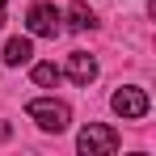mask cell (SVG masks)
Returning a JSON list of instances; mask_svg holds the SVG:
<instances>
[{
    "mask_svg": "<svg viewBox=\"0 0 156 156\" xmlns=\"http://www.w3.org/2000/svg\"><path fill=\"white\" fill-rule=\"evenodd\" d=\"M76 148L84 156H110V152H118V131L105 127V122H89V127L80 131Z\"/></svg>",
    "mask_w": 156,
    "mask_h": 156,
    "instance_id": "2",
    "label": "cell"
},
{
    "mask_svg": "<svg viewBox=\"0 0 156 156\" xmlns=\"http://www.w3.org/2000/svg\"><path fill=\"white\" fill-rule=\"evenodd\" d=\"M59 21H63V13H59L55 4H34V9L26 13V30L34 34V38H55V34L63 30Z\"/></svg>",
    "mask_w": 156,
    "mask_h": 156,
    "instance_id": "4",
    "label": "cell"
},
{
    "mask_svg": "<svg viewBox=\"0 0 156 156\" xmlns=\"http://www.w3.org/2000/svg\"><path fill=\"white\" fill-rule=\"evenodd\" d=\"M26 114H30V122H38L42 131H68V122H72V110L63 101H55V97H34V101L26 105Z\"/></svg>",
    "mask_w": 156,
    "mask_h": 156,
    "instance_id": "1",
    "label": "cell"
},
{
    "mask_svg": "<svg viewBox=\"0 0 156 156\" xmlns=\"http://www.w3.org/2000/svg\"><path fill=\"white\" fill-rule=\"evenodd\" d=\"M97 26V17H93V13H89V4H72V9H68V30H76V34H84V30H93Z\"/></svg>",
    "mask_w": 156,
    "mask_h": 156,
    "instance_id": "7",
    "label": "cell"
},
{
    "mask_svg": "<svg viewBox=\"0 0 156 156\" xmlns=\"http://www.w3.org/2000/svg\"><path fill=\"white\" fill-rule=\"evenodd\" d=\"M110 105H114V114H118V118H144V114L152 110L148 93H144L139 84H122V89L110 97Z\"/></svg>",
    "mask_w": 156,
    "mask_h": 156,
    "instance_id": "3",
    "label": "cell"
},
{
    "mask_svg": "<svg viewBox=\"0 0 156 156\" xmlns=\"http://www.w3.org/2000/svg\"><path fill=\"white\" fill-rule=\"evenodd\" d=\"M4 17H9V4H4V0H0V26H4Z\"/></svg>",
    "mask_w": 156,
    "mask_h": 156,
    "instance_id": "9",
    "label": "cell"
},
{
    "mask_svg": "<svg viewBox=\"0 0 156 156\" xmlns=\"http://www.w3.org/2000/svg\"><path fill=\"white\" fill-rule=\"evenodd\" d=\"M9 135H13V131H9V122H0V139H9Z\"/></svg>",
    "mask_w": 156,
    "mask_h": 156,
    "instance_id": "10",
    "label": "cell"
},
{
    "mask_svg": "<svg viewBox=\"0 0 156 156\" xmlns=\"http://www.w3.org/2000/svg\"><path fill=\"white\" fill-rule=\"evenodd\" d=\"M30 59H34V42H30V38H9V42H4V63H9V68H21Z\"/></svg>",
    "mask_w": 156,
    "mask_h": 156,
    "instance_id": "6",
    "label": "cell"
},
{
    "mask_svg": "<svg viewBox=\"0 0 156 156\" xmlns=\"http://www.w3.org/2000/svg\"><path fill=\"white\" fill-rule=\"evenodd\" d=\"M68 76L76 80V84L97 80V59H93L89 51H72V55H68Z\"/></svg>",
    "mask_w": 156,
    "mask_h": 156,
    "instance_id": "5",
    "label": "cell"
},
{
    "mask_svg": "<svg viewBox=\"0 0 156 156\" xmlns=\"http://www.w3.org/2000/svg\"><path fill=\"white\" fill-rule=\"evenodd\" d=\"M59 76H63V72H59L55 63H34V84H38V89H51V84H59Z\"/></svg>",
    "mask_w": 156,
    "mask_h": 156,
    "instance_id": "8",
    "label": "cell"
}]
</instances>
